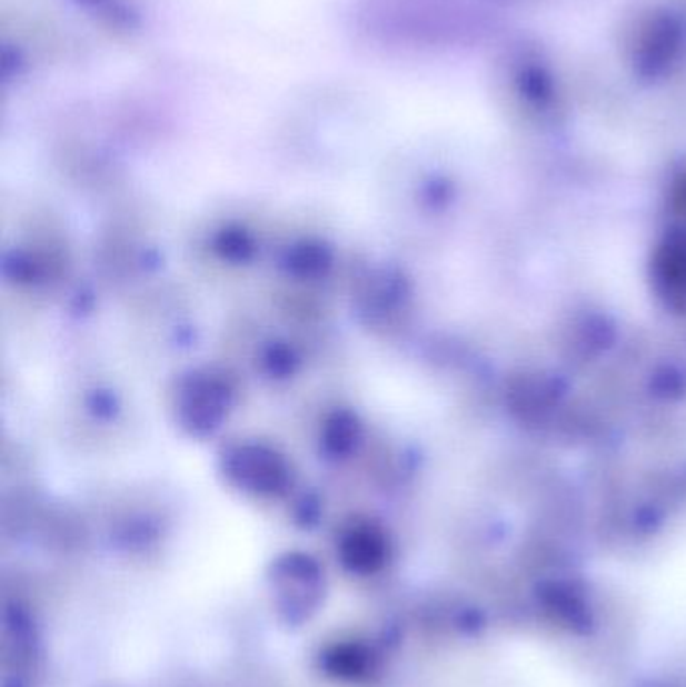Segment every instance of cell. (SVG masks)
<instances>
[{"label": "cell", "mask_w": 686, "mask_h": 687, "mask_svg": "<svg viewBox=\"0 0 686 687\" xmlns=\"http://www.w3.org/2000/svg\"><path fill=\"white\" fill-rule=\"evenodd\" d=\"M232 386L222 375L193 370L176 386V420L193 437H208L222 427L232 407Z\"/></svg>", "instance_id": "1"}, {"label": "cell", "mask_w": 686, "mask_h": 687, "mask_svg": "<svg viewBox=\"0 0 686 687\" xmlns=\"http://www.w3.org/2000/svg\"><path fill=\"white\" fill-rule=\"evenodd\" d=\"M226 479L246 492L278 495L290 485V465L286 458L262 442H238L222 455Z\"/></svg>", "instance_id": "2"}, {"label": "cell", "mask_w": 686, "mask_h": 687, "mask_svg": "<svg viewBox=\"0 0 686 687\" xmlns=\"http://www.w3.org/2000/svg\"><path fill=\"white\" fill-rule=\"evenodd\" d=\"M360 438V425L357 417L350 412H337L328 418L322 445L328 455L332 457H345L352 448L357 447Z\"/></svg>", "instance_id": "3"}, {"label": "cell", "mask_w": 686, "mask_h": 687, "mask_svg": "<svg viewBox=\"0 0 686 687\" xmlns=\"http://www.w3.org/2000/svg\"><path fill=\"white\" fill-rule=\"evenodd\" d=\"M288 270L300 278H318L325 276L330 268V251L320 243L305 241L288 251Z\"/></svg>", "instance_id": "4"}, {"label": "cell", "mask_w": 686, "mask_h": 687, "mask_svg": "<svg viewBox=\"0 0 686 687\" xmlns=\"http://www.w3.org/2000/svg\"><path fill=\"white\" fill-rule=\"evenodd\" d=\"M216 250L222 253V258L232 261L250 260L253 253V241L250 233L242 228L223 229L220 238L216 241Z\"/></svg>", "instance_id": "5"}]
</instances>
